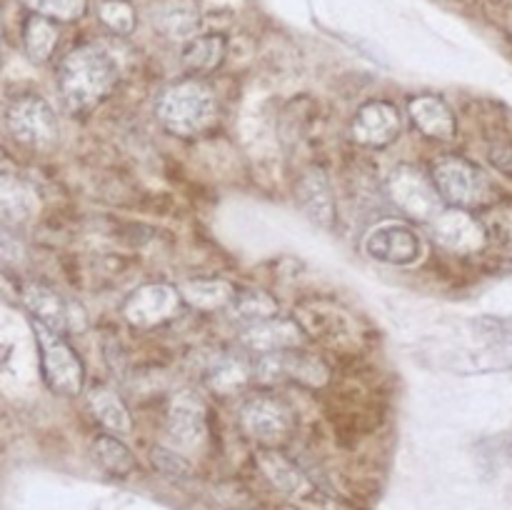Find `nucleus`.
I'll use <instances>...</instances> for the list:
<instances>
[{
  "label": "nucleus",
  "mask_w": 512,
  "mask_h": 510,
  "mask_svg": "<svg viewBox=\"0 0 512 510\" xmlns=\"http://www.w3.org/2000/svg\"><path fill=\"white\" fill-rule=\"evenodd\" d=\"M485 230H488V235H495L500 245L512 253V203L495 208L485 223Z\"/></svg>",
  "instance_id": "nucleus-33"
},
{
  "label": "nucleus",
  "mask_w": 512,
  "mask_h": 510,
  "mask_svg": "<svg viewBox=\"0 0 512 510\" xmlns=\"http://www.w3.org/2000/svg\"><path fill=\"white\" fill-rule=\"evenodd\" d=\"M388 195L400 213L418 223H430L443 210V200H440L430 175L408 163L393 168L388 178Z\"/></svg>",
  "instance_id": "nucleus-8"
},
{
  "label": "nucleus",
  "mask_w": 512,
  "mask_h": 510,
  "mask_svg": "<svg viewBox=\"0 0 512 510\" xmlns=\"http://www.w3.org/2000/svg\"><path fill=\"white\" fill-rule=\"evenodd\" d=\"M183 305V295L175 285L145 283L128 295L123 303V315L133 328L153 330L178 318Z\"/></svg>",
  "instance_id": "nucleus-11"
},
{
  "label": "nucleus",
  "mask_w": 512,
  "mask_h": 510,
  "mask_svg": "<svg viewBox=\"0 0 512 510\" xmlns=\"http://www.w3.org/2000/svg\"><path fill=\"white\" fill-rule=\"evenodd\" d=\"M295 203L305 215L320 228L330 230L338 220V205H335V190L330 175L320 165L303 170L295 183Z\"/></svg>",
  "instance_id": "nucleus-14"
},
{
  "label": "nucleus",
  "mask_w": 512,
  "mask_h": 510,
  "mask_svg": "<svg viewBox=\"0 0 512 510\" xmlns=\"http://www.w3.org/2000/svg\"><path fill=\"white\" fill-rule=\"evenodd\" d=\"M98 18L115 35H130L138 25V15L128 0H103L98 8Z\"/></svg>",
  "instance_id": "nucleus-29"
},
{
  "label": "nucleus",
  "mask_w": 512,
  "mask_h": 510,
  "mask_svg": "<svg viewBox=\"0 0 512 510\" xmlns=\"http://www.w3.org/2000/svg\"><path fill=\"white\" fill-rule=\"evenodd\" d=\"M58 23L50 18H43L38 13H30L23 25V45L28 58L35 65H43L53 58L55 48H58Z\"/></svg>",
  "instance_id": "nucleus-26"
},
{
  "label": "nucleus",
  "mask_w": 512,
  "mask_h": 510,
  "mask_svg": "<svg viewBox=\"0 0 512 510\" xmlns=\"http://www.w3.org/2000/svg\"><path fill=\"white\" fill-rule=\"evenodd\" d=\"M225 55H228V40L218 33L210 35H195L193 40H188L183 48V68L193 75H205L213 73L223 65Z\"/></svg>",
  "instance_id": "nucleus-23"
},
{
  "label": "nucleus",
  "mask_w": 512,
  "mask_h": 510,
  "mask_svg": "<svg viewBox=\"0 0 512 510\" xmlns=\"http://www.w3.org/2000/svg\"><path fill=\"white\" fill-rule=\"evenodd\" d=\"M400 130H403V118H400L398 105L390 100H365L350 120V138L370 150H383L393 145L400 138Z\"/></svg>",
  "instance_id": "nucleus-12"
},
{
  "label": "nucleus",
  "mask_w": 512,
  "mask_h": 510,
  "mask_svg": "<svg viewBox=\"0 0 512 510\" xmlns=\"http://www.w3.org/2000/svg\"><path fill=\"white\" fill-rule=\"evenodd\" d=\"M33 13L43 18L55 20V23H73L80 20L88 10V0H23Z\"/></svg>",
  "instance_id": "nucleus-30"
},
{
  "label": "nucleus",
  "mask_w": 512,
  "mask_h": 510,
  "mask_svg": "<svg viewBox=\"0 0 512 510\" xmlns=\"http://www.w3.org/2000/svg\"><path fill=\"white\" fill-rule=\"evenodd\" d=\"M440 200L450 208H480L490 198V180L473 160L463 155H443L435 160L433 173H430Z\"/></svg>",
  "instance_id": "nucleus-5"
},
{
  "label": "nucleus",
  "mask_w": 512,
  "mask_h": 510,
  "mask_svg": "<svg viewBox=\"0 0 512 510\" xmlns=\"http://www.w3.org/2000/svg\"><path fill=\"white\" fill-rule=\"evenodd\" d=\"M430 233L440 248L455 255H475L488 245V230L483 220L475 218L470 210L443 208L430 220Z\"/></svg>",
  "instance_id": "nucleus-13"
},
{
  "label": "nucleus",
  "mask_w": 512,
  "mask_h": 510,
  "mask_svg": "<svg viewBox=\"0 0 512 510\" xmlns=\"http://www.w3.org/2000/svg\"><path fill=\"white\" fill-rule=\"evenodd\" d=\"M20 298H23L25 308L33 315L35 323L45 325L58 335H78L88 325L85 310L75 300H68L58 290L43 283H25L20 290Z\"/></svg>",
  "instance_id": "nucleus-9"
},
{
  "label": "nucleus",
  "mask_w": 512,
  "mask_h": 510,
  "mask_svg": "<svg viewBox=\"0 0 512 510\" xmlns=\"http://www.w3.org/2000/svg\"><path fill=\"white\" fill-rule=\"evenodd\" d=\"M30 323H33L35 340H38L40 373H43L45 385L55 395H63V398H73V395L83 393L85 365L80 355L70 348L65 335L53 333V330L35 323V320H30Z\"/></svg>",
  "instance_id": "nucleus-4"
},
{
  "label": "nucleus",
  "mask_w": 512,
  "mask_h": 510,
  "mask_svg": "<svg viewBox=\"0 0 512 510\" xmlns=\"http://www.w3.org/2000/svg\"><path fill=\"white\" fill-rule=\"evenodd\" d=\"M150 460H153L155 470H158V473H163L165 478H170V480L193 478V465H190L183 455L175 453V450L158 445V448H153V453H150Z\"/></svg>",
  "instance_id": "nucleus-31"
},
{
  "label": "nucleus",
  "mask_w": 512,
  "mask_h": 510,
  "mask_svg": "<svg viewBox=\"0 0 512 510\" xmlns=\"http://www.w3.org/2000/svg\"><path fill=\"white\" fill-rule=\"evenodd\" d=\"M23 258H25L23 240H20L13 230H8V225L0 228V260H3V263L15 265Z\"/></svg>",
  "instance_id": "nucleus-34"
},
{
  "label": "nucleus",
  "mask_w": 512,
  "mask_h": 510,
  "mask_svg": "<svg viewBox=\"0 0 512 510\" xmlns=\"http://www.w3.org/2000/svg\"><path fill=\"white\" fill-rule=\"evenodd\" d=\"M183 295V303L190 308L203 310V313H213V310H225L235 295V285L223 278H198L188 280L183 288H178Z\"/></svg>",
  "instance_id": "nucleus-24"
},
{
  "label": "nucleus",
  "mask_w": 512,
  "mask_h": 510,
  "mask_svg": "<svg viewBox=\"0 0 512 510\" xmlns=\"http://www.w3.org/2000/svg\"><path fill=\"white\" fill-rule=\"evenodd\" d=\"M258 465L265 475H268L270 483L278 490L288 495H300L308 488V480H305L303 470L293 463V460L285 458L280 450L273 448H260L258 453Z\"/></svg>",
  "instance_id": "nucleus-27"
},
{
  "label": "nucleus",
  "mask_w": 512,
  "mask_h": 510,
  "mask_svg": "<svg viewBox=\"0 0 512 510\" xmlns=\"http://www.w3.org/2000/svg\"><path fill=\"white\" fill-rule=\"evenodd\" d=\"M295 320H298L305 335L318 338L320 343L330 345V348L343 345L345 340L353 338V323H350L348 313L335 308L328 300H308V303H303Z\"/></svg>",
  "instance_id": "nucleus-15"
},
{
  "label": "nucleus",
  "mask_w": 512,
  "mask_h": 510,
  "mask_svg": "<svg viewBox=\"0 0 512 510\" xmlns=\"http://www.w3.org/2000/svg\"><path fill=\"white\" fill-rule=\"evenodd\" d=\"M488 160L500 170V173L512 178V143H495L490 145Z\"/></svg>",
  "instance_id": "nucleus-35"
},
{
  "label": "nucleus",
  "mask_w": 512,
  "mask_h": 510,
  "mask_svg": "<svg viewBox=\"0 0 512 510\" xmlns=\"http://www.w3.org/2000/svg\"><path fill=\"white\" fill-rule=\"evenodd\" d=\"M225 313H228L230 320H235L238 325L248 328V325L275 318V315H278V300H275V295H270L268 290L235 288V295L228 303V308H225Z\"/></svg>",
  "instance_id": "nucleus-22"
},
{
  "label": "nucleus",
  "mask_w": 512,
  "mask_h": 510,
  "mask_svg": "<svg viewBox=\"0 0 512 510\" xmlns=\"http://www.w3.org/2000/svg\"><path fill=\"white\" fill-rule=\"evenodd\" d=\"M508 455H510V463H512V440H510V450H508Z\"/></svg>",
  "instance_id": "nucleus-36"
},
{
  "label": "nucleus",
  "mask_w": 512,
  "mask_h": 510,
  "mask_svg": "<svg viewBox=\"0 0 512 510\" xmlns=\"http://www.w3.org/2000/svg\"><path fill=\"white\" fill-rule=\"evenodd\" d=\"M295 410L288 400L273 393L250 395L240 408V428L260 448L280 450L295 433Z\"/></svg>",
  "instance_id": "nucleus-3"
},
{
  "label": "nucleus",
  "mask_w": 512,
  "mask_h": 510,
  "mask_svg": "<svg viewBox=\"0 0 512 510\" xmlns=\"http://www.w3.org/2000/svg\"><path fill=\"white\" fill-rule=\"evenodd\" d=\"M5 123L10 135L30 150H48L58 143L60 125L55 110L35 93L18 95L5 110Z\"/></svg>",
  "instance_id": "nucleus-6"
},
{
  "label": "nucleus",
  "mask_w": 512,
  "mask_h": 510,
  "mask_svg": "<svg viewBox=\"0 0 512 510\" xmlns=\"http://www.w3.org/2000/svg\"><path fill=\"white\" fill-rule=\"evenodd\" d=\"M363 250L383 265H413L423 255V240L413 225L403 220H380L365 233Z\"/></svg>",
  "instance_id": "nucleus-10"
},
{
  "label": "nucleus",
  "mask_w": 512,
  "mask_h": 510,
  "mask_svg": "<svg viewBox=\"0 0 512 510\" xmlns=\"http://www.w3.org/2000/svg\"><path fill=\"white\" fill-rule=\"evenodd\" d=\"M330 378L328 365L303 348L278 350V353L258 355L253 363V380L263 385L298 383L305 388H323Z\"/></svg>",
  "instance_id": "nucleus-7"
},
{
  "label": "nucleus",
  "mask_w": 512,
  "mask_h": 510,
  "mask_svg": "<svg viewBox=\"0 0 512 510\" xmlns=\"http://www.w3.org/2000/svg\"><path fill=\"white\" fill-rule=\"evenodd\" d=\"M220 103L215 90L200 78H185L165 88L155 100V118L178 138H195L215 125Z\"/></svg>",
  "instance_id": "nucleus-2"
},
{
  "label": "nucleus",
  "mask_w": 512,
  "mask_h": 510,
  "mask_svg": "<svg viewBox=\"0 0 512 510\" xmlns=\"http://www.w3.org/2000/svg\"><path fill=\"white\" fill-rule=\"evenodd\" d=\"M118 85V65L93 43L75 45L58 65V90L73 113H90Z\"/></svg>",
  "instance_id": "nucleus-1"
},
{
  "label": "nucleus",
  "mask_w": 512,
  "mask_h": 510,
  "mask_svg": "<svg viewBox=\"0 0 512 510\" xmlns=\"http://www.w3.org/2000/svg\"><path fill=\"white\" fill-rule=\"evenodd\" d=\"M93 458L105 473H110L113 478H128L138 468V460H135L133 450L118 438V435L103 433L93 440Z\"/></svg>",
  "instance_id": "nucleus-28"
},
{
  "label": "nucleus",
  "mask_w": 512,
  "mask_h": 510,
  "mask_svg": "<svg viewBox=\"0 0 512 510\" xmlns=\"http://www.w3.org/2000/svg\"><path fill=\"white\" fill-rule=\"evenodd\" d=\"M408 115L420 135L438 143H448L458 135V120L453 108L440 95L423 93L408 100Z\"/></svg>",
  "instance_id": "nucleus-18"
},
{
  "label": "nucleus",
  "mask_w": 512,
  "mask_h": 510,
  "mask_svg": "<svg viewBox=\"0 0 512 510\" xmlns=\"http://www.w3.org/2000/svg\"><path fill=\"white\" fill-rule=\"evenodd\" d=\"M38 210V193L33 185L15 175L0 173V220L3 225H23Z\"/></svg>",
  "instance_id": "nucleus-20"
},
{
  "label": "nucleus",
  "mask_w": 512,
  "mask_h": 510,
  "mask_svg": "<svg viewBox=\"0 0 512 510\" xmlns=\"http://www.w3.org/2000/svg\"><path fill=\"white\" fill-rule=\"evenodd\" d=\"M475 330L490 343L512 345V318H498V315H483L475 320Z\"/></svg>",
  "instance_id": "nucleus-32"
},
{
  "label": "nucleus",
  "mask_w": 512,
  "mask_h": 510,
  "mask_svg": "<svg viewBox=\"0 0 512 510\" xmlns=\"http://www.w3.org/2000/svg\"><path fill=\"white\" fill-rule=\"evenodd\" d=\"M203 380L210 393L230 398V395H240L248 388L250 380H253V365L235 358V355H220L208 365Z\"/></svg>",
  "instance_id": "nucleus-21"
},
{
  "label": "nucleus",
  "mask_w": 512,
  "mask_h": 510,
  "mask_svg": "<svg viewBox=\"0 0 512 510\" xmlns=\"http://www.w3.org/2000/svg\"><path fill=\"white\" fill-rule=\"evenodd\" d=\"M150 20L168 40L188 43L200 30V8L195 0H158L150 10Z\"/></svg>",
  "instance_id": "nucleus-19"
},
{
  "label": "nucleus",
  "mask_w": 512,
  "mask_h": 510,
  "mask_svg": "<svg viewBox=\"0 0 512 510\" xmlns=\"http://www.w3.org/2000/svg\"><path fill=\"white\" fill-rule=\"evenodd\" d=\"M240 343L255 355L278 353V350L300 348L305 343V333L295 318H268L263 323H255L243 328Z\"/></svg>",
  "instance_id": "nucleus-17"
},
{
  "label": "nucleus",
  "mask_w": 512,
  "mask_h": 510,
  "mask_svg": "<svg viewBox=\"0 0 512 510\" xmlns=\"http://www.w3.org/2000/svg\"><path fill=\"white\" fill-rule=\"evenodd\" d=\"M168 435L178 448H198L208 435V408L193 393H178L168 410Z\"/></svg>",
  "instance_id": "nucleus-16"
},
{
  "label": "nucleus",
  "mask_w": 512,
  "mask_h": 510,
  "mask_svg": "<svg viewBox=\"0 0 512 510\" xmlns=\"http://www.w3.org/2000/svg\"><path fill=\"white\" fill-rule=\"evenodd\" d=\"M88 403L93 415L98 418V423L105 430H110V435H128L133 430V420H130L128 408H125L123 400L118 398V393L105 385L90 390Z\"/></svg>",
  "instance_id": "nucleus-25"
}]
</instances>
